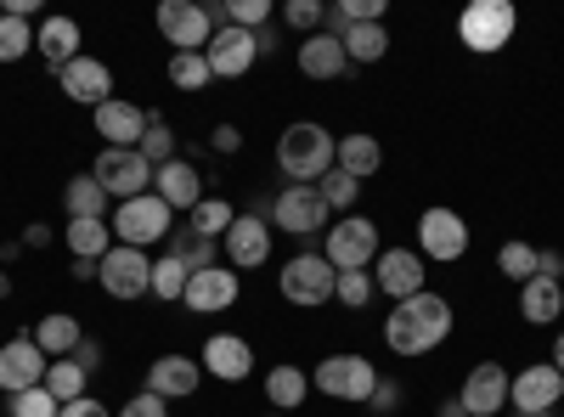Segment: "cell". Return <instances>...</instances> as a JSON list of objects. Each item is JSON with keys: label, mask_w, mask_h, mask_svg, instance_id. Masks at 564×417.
Segmentation results:
<instances>
[{"label": "cell", "mask_w": 564, "mask_h": 417, "mask_svg": "<svg viewBox=\"0 0 564 417\" xmlns=\"http://www.w3.org/2000/svg\"><path fill=\"white\" fill-rule=\"evenodd\" d=\"M113 249V226L108 220H68V254L74 260H102Z\"/></svg>", "instance_id": "31"}, {"label": "cell", "mask_w": 564, "mask_h": 417, "mask_svg": "<svg viewBox=\"0 0 564 417\" xmlns=\"http://www.w3.org/2000/svg\"><path fill=\"white\" fill-rule=\"evenodd\" d=\"M57 85L68 90L74 102H85L90 113H97L102 102H113V68L97 63V57H85V52H79L68 68H57Z\"/></svg>", "instance_id": "18"}, {"label": "cell", "mask_w": 564, "mask_h": 417, "mask_svg": "<svg viewBox=\"0 0 564 417\" xmlns=\"http://www.w3.org/2000/svg\"><path fill=\"white\" fill-rule=\"evenodd\" d=\"M159 34L175 45V52H204L209 34H215V18L193 0H164L159 7Z\"/></svg>", "instance_id": "13"}, {"label": "cell", "mask_w": 564, "mask_h": 417, "mask_svg": "<svg viewBox=\"0 0 564 417\" xmlns=\"http://www.w3.org/2000/svg\"><path fill=\"white\" fill-rule=\"evenodd\" d=\"M520 316L531 321V328H553V316H564V288L553 283V276H531V283L520 288Z\"/></svg>", "instance_id": "27"}, {"label": "cell", "mask_w": 564, "mask_h": 417, "mask_svg": "<svg viewBox=\"0 0 564 417\" xmlns=\"http://www.w3.org/2000/svg\"><path fill=\"white\" fill-rule=\"evenodd\" d=\"M34 52L52 63V74L68 68V63L79 57V23H74V18H45L40 34H34Z\"/></svg>", "instance_id": "26"}, {"label": "cell", "mask_w": 564, "mask_h": 417, "mask_svg": "<svg viewBox=\"0 0 564 417\" xmlns=\"http://www.w3.org/2000/svg\"><path fill=\"white\" fill-rule=\"evenodd\" d=\"M141 158H148L153 169H164L170 158H175V135H170V124L164 119H148V135H141V147H135Z\"/></svg>", "instance_id": "41"}, {"label": "cell", "mask_w": 564, "mask_h": 417, "mask_svg": "<svg viewBox=\"0 0 564 417\" xmlns=\"http://www.w3.org/2000/svg\"><path fill=\"white\" fill-rule=\"evenodd\" d=\"M170 204L159 198V193H148V198H130V204H119L113 209V231H119V243H130V249H148V243H164L170 238Z\"/></svg>", "instance_id": "7"}, {"label": "cell", "mask_w": 564, "mask_h": 417, "mask_svg": "<svg viewBox=\"0 0 564 417\" xmlns=\"http://www.w3.org/2000/svg\"><path fill=\"white\" fill-rule=\"evenodd\" d=\"M90 175L102 180L108 198L130 204V198H148V193H153V175H159V169L141 158L135 147H102V153H97V169H90Z\"/></svg>", "instance_id": "4"}, {"label": "cell", "mask_w": 564, "mask_h": 417, "mask_svg": "<svg viewBox=\"0 0 564 417\" xmlns=\"http://www.w3.org/2000/svg\"><path fill=\"white\" fill-rule=\"evenodd\" d=\"M334 164H339L345 175L367 180V175H379V164H384V147L372 142V135H339V153H334Z\"/></svg>", "instance_id": "30"}, {"label": "cell", "mask_w": 564, "mask_h": 417, "mask_svg": "<svg viewBox=\"0 0 564 417\" xmlns=\"http://www.w3.org/2000/svg\"><path fill=\"white\" fill-rule=\"evenodd\" d=\"M339 40H345V57H350V63H379V57L390 52L384 23H350Z\"/></svg>", "instance_id": "33"}, {"label": "cell", "mask_w": 564, "mask_h": 417, "mask_svg": "<svg viewBox=\"0 0 564 417\" xmlns=\"http://www.w3.org/2000/svg\"><path fill=\"white\" fill-rule=\"evenodd\" d=\"M231 220H238V209H231L226 198H204L198 209H193V231H198V238H226V231H231Z\"/></svg>", "instance_id": "36"}, {"label": "cell", "mask_w": 564, "mask_h": 417, "mask_svg": "<svg viewBox=\"0 0 564 417\" xmlns=\"http://www.w3.org/2000/svg\"><path fill=\"white\" fill-rule=\"evenodd\" d=\"M345 68H350L345 40H334L327 29L305 34V45H300V74H305V79H339Z\"/></svg>", "instance_id": "25"}, {"label": "cell", "mask_w": 564, "mask_h": 417, "mask_svg": "<svg viewBox=\"0 0 564 417\" xmlns=\"http://www.w3.org/2000/svg\"><path fill=\"white\" fill-rule=\"evenodd\" d=\"M97 135L108 147H141V135H148V113H141L135 102H124V97H113V102L97 108Z\"/></svg>", "instance_id": "23"}, {"label": "cell", "mask_w": 564, "mask_h": 417, "mask_svg": "<svg viewBox=\"0 0 564 417\" xmlns=\"http://www.w3.org/2000/svg\"><path fill=\"white\" fill-rule=\"evenodd\" d=\"M536 276H564V254H553V249H536Z\"/></svg>", "instance_id": "51"}, {"label": "cell", "mask_w": 564, "mask_h": 417, "mask_svg": "<svg viewBox=\"0 0 564 417\" xmlns=\"http://www.w3.org/2000/svg\"><path fill=\"white\" fill-rule=\"evenodd\" d=\"M102 294H113V299L153 294V260H148V249L113 243V249L102 254Z\"/></svg>", "instance_id": "9"}, {"label": "cell", "mask_w": 564, "mask_h": 417, "mask_svg": "<svg viewBox=\"0 0 564 417\" xmlns=\"http://www.w3.org/2000/svg\"><path fill=\"white\" fill-rule=\"evenodd\" d=\"M553 366H558V373H564V333H558V344H553Z\"/></svg>", "instance_id": "55"}, {"label": "cell", "mask_w": 564, "mask_h": 417, "mask_svg": "<svg viewBox=\"0 0 564 417\" xmlns=\"http://www.w3.org/2000/svg\"><path fill=\"white\" fill-rule=\"evenodd\" d=\"M186 283H193V271H186V260H181V254H164V260H153V299L175 305V299L186 294Z\"/></svg>", "instance_id": "35"}, {"label": "cell", "mask_w": 564, "mask_h": 417, "mask_svg": "<svg viewBox=\"0 0 564 417\" xmlns=\"http://www.w3.org/2000/svg\"><path fill=\"white\" fill-rule=\"evenodd\" d=\"M334 153H339V135H327L311 119H300L276 135V164L289 180H300V187H316V180L334 169Z\"/></svg>", "instance_id": "2"}, {"label": "cell", "mask_w": 564, "mask_h": 417, "mask_svg": "<svg viewBox=\"0 0 564 417\" xmlns=\"http://www.w3.org/2000/svg\"><path fill=\"white\" fill-rule=\"evenodd\" d=\"M372 260H379V226L350 215L339 226H327V265L334 271H367Z\"/></svg>", "instance_id": "8"}, {"label": "cell", "mask_w": 564, "mask_h": 417, "mask_svg": "<svg viewBox=\"0 0 564 417\" xmlns=\"http://www.w3.org/2000/svg\"><path fill=\"white\" fill-rule=\"evenodd\" d=\"M372 288L390 294L395 305L423 294V254L417 249H379V260H372Z\"/></svg>", "instance_id": "14"}, {"label": "cell", "mask_w": 564, "mask_h": 417, "mask_svg": "<svg viewBox=\"0 0 564 417\" xmlns=\"http://www.w3.org/2000/svg\"><path fill=\"white\" fill-rule=\"evenodd\" d=\"M497 271L508 276V283L525 288L531 276H536V249H531V243H502V249H497Z\"/></svg>", "instance_id": "38"}, {"label": "cell", "mask_w": 564, "mask_h": 417, "mask_svg": "<svg viewBox=\"0 0 564 417\" xmlns=\"http://www.w3.org/2000/svg\"><path fill=\"white\" fill-rule=\"evenodd\" d=\"M417 254L423 260H463L468 254V226H463V215H452V209H423L417 215Z\"/></svg>", "instance_id": "10"}, {"label": "cell", "mask_w": 564, "mask_h": 417, "mask_svg": "<svg viewBox=\"0 0 564 417\" xmlns=\"http://www.w3.org/2000/svg\"><path fill=\"white\" fill-rule=\"evenodd\" d=\"M34 52V34H29V18H7L0 12V63H18Z\"/></svg>", "instance_id": "40"}, {"label": "cell", "mask_w": 564, "mask_h": 417, "mask_svg": "<svg viewBox=\"0 0 564 417\" xmlns=\"http://www.w3.org/2000/svg\"><path fill=\"white\" fill-rule=\"evenodd\" d=\"M215 74H209V63H204V52H175L170 57V85L175 90H204Z\"/></svg>", "instance_id": "37"}, {"label": "cell", "mask_w": 564, "mask_h": 417, "mask_svg": "<svg viewBox=\"0 0 564 417\" xmlns=\"http://www.w3.org/2000/svg\"><path fill=\"white\" fill-rule=\"evenodd\" d=\"M520 417H553V411H520Z\"/></svg>", "instance_id": "57"}, {"label": "cell", "mask_w": 564, "mask_h": 417, "mask_svg": "<svg viewBox=\"0 0 564 417\" xmlns=\"http://www.w3.org/2000/svg\"><path fill=\"white\" fill-rule=\"evenodd\" d=\"M265 417H289V411H265Z\"/></svg>", "instance_id": "58"}, {"label": "cell", "mask_w": 564, "mask_h": 417, "mask_svg": "<svg viewBox=\"0 0 564 417\" xmlns=\"http://www.w3.org/2000/svg\"><path fill=\"white\" fill-rule=\"evenodd\" d=\"M334 283H339V271L327 265V254H294L276 271V288L289 305H327L334 299Z\"/></svg>", "instance_id": "6"}, {"label": "cell", "mask_w": 564, "mask_h": 417, "mask_svg": "<svg viewBox=\"0 0 564 417\" xmlns=\"http://www.w3.org/2000/svg\"><path fill=\"white\" fill-rule=\"evenodd\" d=\"M153 193H159L170 209H186V215H193V209L204 204V180H198V169L186 164V158H170V164L153 175Z\"/></svg>", "instance_id": "24"}, {"label": "cell", "mask_w": 564, "mask_h": 417, "mask_svg": "<svg viewBox=\"0 0 564 417\" xmlns=\"http://www.w3.org/2000/svg\"><path fill=\"white\" fill-rule=\"evenodd\" d=\"M441 417H468V406H463V400H446V406H441Z\"/></svg>", "instance_id": "54"}, {"label": "cell", "mask_w": 564, "mask_h": 417, "mask_svg": "<svg viewBox=\"0 0 564 417\" xmlns=\"http://www.w3.org/2000/svg\"><path fill=\"white\" fill-rule=\"evenodd\" d=\"M558 400H564V373L553 361H536V366L508 378V406L513 411H553Z\"/></svg>", "instance_id": "12"}, {"label": "cell", "mask_w": 564, "mask_h": 417, "mask_svg": "<svg viewBox=\"0 0 564 417\" xmlns=\"http://www.w3.org/2000/svg\"><path fill=\"white\" fill-rule=\"evenodd\" d=\"M334 299H339V305H350V310H361V305L372 299V276H367V271H339Z\"/></svg>", "instance_id": "44"}, {"label": "cell", "mask_w": 564, "mask_h": 417, "mask_svg": "<svg viewBox=\"0 0 564 417\" xmlns=\"http://www.w3.org/2000/svg\"><path fill=\"white\" fill-rule=\"evenodd\" d=\"M204 373H215L220 384H243L254 373V350L238 339V333H215L204 344Z\"/></svg>", "instance_id": "22"}, {"label": "cell", "mask_w": 564, "mask_h": 417, "mask_svg": "<svg viewBox=\"0 0 564 417\" xmlns=\"http://www.w3.org/2000/svg\"><path fill=\"white\" fill-rule=\"evenodd\" d=\"M513 29H520V12H513L508 0H475V7H463V18H457V40L480 57L502 52L513 40Z\"/></svg>", "instance_id": "3"}, {"label": "cell", "mask_w": 564, "mask_h": 417, "mask_svg": "<svg viewBox=\"0 0 564 417\" xmlns=\"http://www.w3.org/2000/svg\"><path fill=\"white\" fill-rule=\"evenodd\" d=\"M74 361L85 366V373H102V344H97V339H79V350H74Z\"/></svg>", "instance_id": "48"}, {"label": "cell", "mask_w": 564, "mask_h": 417, "mask_svg": "<svg viewBox=\"0 0 564 417\" xmlns=\"http://www.w3.org/2000/svg\"><path fill=\"white\" fill-rule=\"evenodd\" d=\"M311 384L322 395H334V400L361 406V400H372V389H379V366H372L367 355H327L311 373Z\"/></svg>", "instance_id": "5"}, {"label": "cell", "mask_w": 564, "mask_h": 417, "mask_svg": "<svg viewBox=\"0 0 564 417\" xmlns=\"http://www.w3.org/2000/svg\"><path fill=\"white\" fill-rule=\"evenodd\" d=\"M316 193L327 198V209H350V204L361 198V180H356V175H345V169L334 164V169H327V175L316 180Z\"/></svg>", "instance_id": "39"}, {"label": "cell", "mask_w": 564, "mask_h": 417, "mask_svg": "<svg viewBox=\"0 0 564 417\" xmlns=\"http://www.w3.org/2000/svg\"><path fill=\"white\" fill-rule=\"evenodd\" d=\"M446 333H452V305L441 294H430V288L401 299L384 316V339H390L395 355H430L435 344H446Z\"/></svg>", "instance_id": "1"}, {"label": "cell", "mask_w": 564, "mask_h": 417, "mask_svg": "<svg viewBox=\"0 0 564 417\" xmlns=\"http://www.w3.org/2000/svg\"><path fill=\"white\" fill-rule=\"evenodd\" d=\"M282 23L316 34V23H327V7H322V0H289V7H282Z\"/></svg>", "instance_id": "46"}, {"label": "cell", "mask_w": 564, "mask_h": 417, "mask_svg": "<svg viewBox=\"0 0 564 417\" xmlns=\"http://www.w3.org/2000/svg\"><path fill=\"white\" fill-rule=\"evenodd\" d=\"M271 220L282 226V231H294V238H311V231H322L327 226V198L316 193V187H282L276 193V204H271Z\"/></svg>", "instance_id": "15"}, {"label": "cell", "mask_w": 564, "mask_h": 417, "mask_svg": "<svg viewBox=\"0 0 564 417\" xmlns=\"http://www.w3.org/2000/svg\"><path fill=\"white\" fill-rule=\"evenodd\" d=\"M119 417H170V406H164L159 395H148V389H141V395H130V400L119 406Z\"/></svg>", "instance_id": "47"}, {"label": "cell", "mask_w": 564, "mask_h": 417, "mask_svg": "<svg viewBox=\"0 0 564 417\" xmlns=\"http://www.w3.org/2000/svg\"><path fill=\"white\" fill-rule=\"evenodd\" d=\"M63 209H68V220H108L102 180L97 175H74L68 187H63Z\"/></svg>", "instance_id": "29"}, {"label": "cell", "mask_w": 564, "mask_h": 417, "mask_svg": "<svg viewBox=\"0 0 564 417\" xmlns=\"http://www.w3.org/2000/svg\"><path fill=\"white\" fill-rule=\"evenodd\" d=\"M7 294H12V276H7V271H0V299H7Z\"/></svg>", "instance_id": "56"}, {"label": "cell", "mask_w": 564, "mask_h": 417, "mask_svg": "<svg viewBox=\"0 0 564 417\" xmlns=\"http://www.w3.org/2000/svg\"><path fill=\"white\" fill-rule=\"evenodd\" d=\"M265 395H271V406H282V411H294L305 395H311V373H300V366H271L265 373Z\"/></svg>", "instance_id": "32"}, {"label": "cell", "mask_w": 564, "mask_h": 417, "mask_svg": "<svg viewBox=\"0 0 564 417\" xmlns=\"http://www.w3.org/2000/svg\"><path fill=\"white\" fill-rule=\"evenodd\" d=\"M29 339H34L45 355H52V361H63V355L79 350L85 333H79V321H74L68 310H52V316H40V321H34V333H29Z\"/></svg>", "instance_id": "28"}, {"label": "cell", "mask_w": 564, "mask_h": 417, "mask_svg": "<svg viewBox=\"0 0 564 417\" xmlns=\"http://www.w3.org/2000/svg\"><path fill=\"white\" fill-rule=\"evenodd\" d=\"M57 417H108V406H102V400H90V395H79V400H68Z\"/></svg>", "instance_id": "49"}, {"label": "cell", "mask_w": 564, "mask_h": 417, "mask_svg": "<svg viewBox=\"0 0 564 417\" xmlns=\"http://www.w3.org/2000/svg\"><path fill=\"white\" fill-rule=\"evenodd\" d=\"M215 153H243V130L238 124H220L215 130Z\"/></svg>", "instance_id": "50"}, {"label": "cell", "mask_w": 564, "mask_h": 417, "mask_svg": "<svg viewBox=\"0 0 564 417\" xmlns=\"http://www.w3.org/2000/svg\"><path fill=\"white\" fill-rule=\"evenodd\" d=\"M395 400H401V389L379 378V389H372V411H395Z\"/></svg>", "instance_id": "52"}, {"label": "cell", "mask_w": 564, "mask_h": 417, "mask_svg": "<svg viewBox=\"0 0 564 417\" xmlns=\"http://www.w3.org/2000/svg\"><path fill=\"white\" fill-rule=\"evenodd\" d=\"M170 254H181L186 271H209V265H220V243H215V238H198V231H193V238H181Z\"/></svg>", "instance_id": "42"}, {"label": "cell", "mask_w": 564, "mask_h": 417, "mask_svg": "<svg viewBox=\"0 0 564 417\" xmlns=\"http://www.w3.org/2000/svg\"><path fill=\"white\" fill-rule=\"evenodd\" d=\"M220 249H226L231 271H254V265L271 260V226L260 215H238V220H231V231L220 238Z\"/></svg>", "instance_id": "19"}, {"label": "cell", "mask_w": 564, "mask_h": 417, "mask_svg": "<svg viewBox=\"0 0 564 417\" xmlns=\"http://www.w3.org/2000/svg\"><path fill=\"white\" fill-rule=\"evenodd\" d=\"M45 366H52V355H45L34 339H12V344H0V389H7V395L40 389V384H45Z\"/></svg>", "instance_id": "17"}, {"label": "cell", "mask_w": 564, "mask_h": 417, "mask_svg": "<svg viewBox=\"0 0 564 417\" xmlns=\"http://www.w3.org/2000/svg\"><path fill=\"white\" fill-rule=\"evenodd\" d=\"M204 63H209L215 79H238V74H249V68L260 63V40H254L249 29L220 23V29L209 34V45H204Z\"/></svg>", "instance_id": "11"}, {"label": "cell", "mask_w": 564, "mask_h": 417, "mask_svg": "<svg viewBox=\"0 0 564 417\" xmlns=\"http://www.w3.org/2000/svg\"><path fill=\"white\" fill-rule=\"evenodd\" d=\"M181 305L193 316H220L238 305V271L231 265H209V271H193V283H186Z\"/></svg>", "instance_id": "16"}, {"label": "cell", "mask_w": 564, "mask_h": 417, "mask_svg": "<svg viewBox=\"0 0 564 417\" xmlns=\"http://www.w3.org/2000/svg\"><path fill=\"white\" fill-rule=\"evenodd\" d=\"M85 384H90V373L74 361V355H63V361H52L45 366V389L57 395V406H68V400H79L85 395Z\"/></svg>", "instance_id": "34"}, {"label": "cell", "mask_w": 564, "mask_h": 417, "mask_svg": "<svg viewBox=\"0 0 564 417\" xmlns=\"http://www.w3.org/2000/svg\"><path fill=\"white\" fill-rule=\"evenodd\" d=\"M198 384H204V361L193 355H159L148 366V395L159 400H186V395H198Z\"/></svg>", "instance_id": "20"}, {"label": "cell", "mask_w": 564, "mask_h": 417, "mask_svg": "<svg viewBox=\"0 0 564 417\" xmlns=\"http://www.w3.org/2000/svg\"><path fill=\"white\" fill-rule=\"evenodd\" d=\"M457 400L468 406V417H497L508 406V373H502L497 361H480L475 373L463 378V395Z\"/></svg>", "instance_id": "21"}, {"label": "cell", "mask_w": 564, "mask_h": 417, "mask_svg": "<svg viewBox=\"0 0 564 417\" xmlns=\"http://www.w3.org/2000/svg\"><path fill=\"white\" fill-rule=\"evenodd\" d=\"M23 243H29V249H45V243H52V226H45V220H34V226L23 231Z\"/></svg>", "instance_id": "53"}, {"label": "cell", "mask_w": 564, "mask_h": 417, "mask_svg": "<svg viewBox=\"0 0 564 417\" xmlns=\"http://www.w3.org/2000/svg\"><path fill=\"white\" fill-rule=\"evenodd\" d=\"M63 406H57V395L52 389H23V395H12V417H57Z\"/></svg>", "instance_id": "45"}, {"label": "cell", "mask_w": 564, "mask_h": 417, "mask_svg": "<svg viewBox=\"0 0 564 417\" xmlns=\"http://www.w3.org/2000/svg\"><path fill=\"white\" fill-rule=\"evenodd\" d=\"M226 23H231V29L260 34V29L271 23V0H231V7H226Z\"/></svg>", "instance_id": "43"}]
</instances>
